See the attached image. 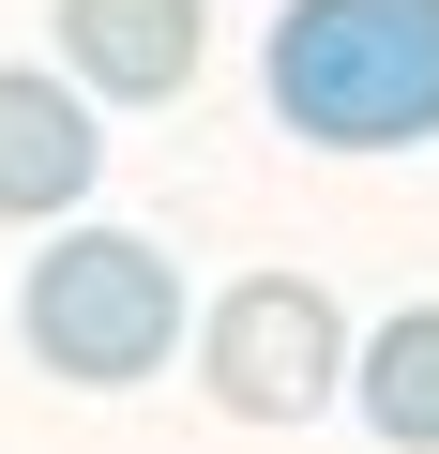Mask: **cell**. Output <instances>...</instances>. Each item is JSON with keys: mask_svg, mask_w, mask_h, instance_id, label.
<instances>
[{"mask_svg": "<svg viewBox=\"0 0 439 454\" xmlns=\"http://www.w3.org/2000/svg\"><path fill=\"white\" fill-rule=\"evenodd\" d=\"M258 91L303 152H424L439 137V0H288Z\"/></svg>", "mask_w": 439, "mask_h": 454, "instance_id": "cell-1", "label": "cell"}, {"mask_svg": "<svg viewBox=\"0 0 439 454\" xmlns=\"http://www.w3.org/2000/svg\"><path fill=\"white\" fill-rule=\"evenodd\" d=\"M16 333H31L46 379L137 394L182 348V273H167V243H137V227H61V243L31 258V288H16Z\"/></svg>", "mask_w": 439, "mask_h": 454, "instance_id": "cell-2", "label": "cell"}, {"mask_svg": "<svg viewBox=\"0 0 439 454\" xmlns=\"http://www.w3.org/2000/svg\"><path fill=\"white\" fill-rule=\"evenodd\" d=\"M349 318H333V288L318 273H243L228 303L197 318V379H212V409L228 424H318L333 394H349Z\"/></svg>", "mask_w": 439, "mask_h": 454, "instance_id": "cell-3", "label": "cell"}, {"mask_svg": "<svg viewBox=\"0 0 439 454\" xmlns=\"http://www.w3.org/2000/svg\"><path fill=\"white\" fill-rule=\"evenodd\" d=\"M106 137H91V76L0 61V227H76Z\"/></svg>", "mask_w": 439, "mask_h": 454, "instance_id": "cell-4", "label": "cell"}, {"mask_svg": "<svg viewBox=\"0 0 439 454\" xmlns=\"http://www.w3.org/2000/svg\"><path fill=\"white\" fill-rule=\"evenodd\" d=\"M197 46H212L197 0H61V76H91L106 106H167V91H197Z\"/></svg>", "mask_w": 439, "mask_h": 454, "instance_id": "cell-5", "label": "cell"}, {"mask_svg": "<svg viewBox=\"0 0 439 454\" xmlns=\"http://www.w3.org/2000/svg\"><path fill=\"white\" fill-rule=\"evenodd\" d=\"M349 409H364L394 454H439V303H394V318L349 348Z\"/></svg>", "mask_w": 439, "mask_h": 454, "instance_id": "cell-6", "label": "cell"}]
</instances>
